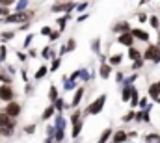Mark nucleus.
Listing matches in <instances>:
<instances>
[{"label": "nucleus", "mask_w": 160, "mask_h": 143, "mask_svg": "<svg viewBox=\"0 0 160 143\" xmlns=\"http://www.w3.org/2000/svg\"><path fill=\"white\" fill-rule=\"evenodd\" d=\"M11 37H15L13 32H4V34H2V39H4V41H8V39H11Z\"/></svg>", "instance_id": "nucleus-31"}, {"label": "nucleus", "mask_w": 160, "mask_h": 143, "mask_svg": "<svg viewBox=\"0 0 160 143\" xmlns=\"http://www.w3.org/2000/svg\"><path fill=\"white\" fill-rule=\"evenodd\" d=\"M157 47H158V48H160V34H158V45H157Z\"/></svg>", "instance_id": "nucleus-43"}, {"label": "nucleus", "mask_w": 160, "mask_h": 143, "mask_svg": "<svg viewBox=\"0 0 160 143\" xmlns=\"http://www.w3.org/2000/svg\"><path fill=\"white\" fill-rule=\"evenodd\" d=\"M78 121H80V111H75V113L71 115V123H73V125H77Z\"/></svg>", "instance_id": "nucleus-27"}, {"label": "nucleus", "mask_w": 160, "mask_h": 143, "mask_svg": "<svg viewBox=\"0 0 160 143\" xmlns=\"http://www.w3.org/2000/svg\"><path fill=\"white\" fill-rule=\"evenodd\" d=\"M41 34H45V36H50L52 32H50V28H48V26H45V28H41Z\"/></svg>", "instance_id": "nucleus-34"}, {"label": "nucleus", "mask_w": 160, "mask_h": 143, "mask_svg": "<svg viewBox=\"0 0 160 143\" xmlns=\"http://www.w3.org/2000/svg\"><path fill=\"white\" fill-rule=\"evenodd\" d=\"M82 97H84V87H78L77 89V93H75V99H73V102H71V106L77 108L80 104V101H82Z\"/></svg>", "instance_id": "nucleus-12"}, {"label": "nucleus", "mask_w": 160, "mask_h": 143, "mask_svg": "<svg viewBox=\"0 0 160 143\" xmlns=\"http://www.w3.org/2000/svg\"><path fill=\"white\" fill-rule=\"evenodd\" d=\"M157 102H160V97H158V99H157Z\"/></svg>", "instance_id": "nucleus-44"}, {"label": "nucleus", "mask_w": 160, "mask_h": 143, "mask_svg": "<svg viewBox=\"0 0 160 143\" xmlns=\"http://www.w3.org/2000/svg\"><path fill=\"white\" fill-rule=\"evenodd\" d=\"M62 65V60L60 58H54V62H52V67H50V71H58V67Z\"/></svg>", "instance_id": "nucleus-25"}, {"label": "nucleus", "mask_w": 160, "mask_h": 143, "mask_svg": "<svg viewBox=\"0 0 160 143\" xmlns=\"http://www.w3.org/2000/svg\"><path fill=\"white\" fill-rule=\"evenodd\" d=\"M149 24H151V26H153V28H155V30H158V28H160L158 17H155V15H153V17H151V19H149Z\"/></svg>", "instance_id": "nucleus-23"}, {"label": "nucleus", "mask_w": 160, "mask_h": 143, "mask_svg": "<svg viewBox=\"0 0 160 143\" xmlns=\"http://www.w3.org/2000/svg\"><path fill=\"white\" fill-rule=\"evenodd\" d=\"M128 58H130L132 62H136V60H142V56H140V50H138V48H134V47H130V48H128Z\"/></svg>", "instance_id": "nucleus-16"}, {"label": "nucleus", "mask_w": 160, "mask_h": 143, "mask_svg": "<svg viewBox=\"0 0 160 143\" xmlns=\"http://www.w3.org/2000/svg\"><path fill=\"white\" fill-rule=\"evenodd\" d=\"M13 97H15V93H13V89L9 87V84H4V86H0V101L11 102V101H13Z\"/></svg>", "instance_id": "nucleus-4"}, {"label": "nucleus", "mask_w": 160, "mask_h": 143, "mask_svg": "<svg viewBox=\"0 0 160 143\" xmlns=\"http://www.w3.org/2000/svg\"><path fill=\"white\" fill-rule=\"evenodd\" d=\"M138 106L145 110V108H147V99H140V104H138Z\"/></svg>", "instance_id": "nucleus-33"}, {"label": "nucleus", "mask_w": 160, "mask_h": 143, "mask_svg": "<svg viewBox=\"0 0 160 143\" xmlns=\"http://www.w3.org/2000/svg\"><path fill=\"white\" fill-rule=\"evenodd\" d=\"M142 65H143V58L142 60H136L134 65H132V69H142Z\"/></svg>", "instance_id": "nucleus-30"}, {"label": "nucleus", "mask_w": 160, "mask_h": 143, "mask_svg": "<svg viewBox=\"0 0 160 143\" xmlns=\"http://www.w3.org/2000/svg\"><path fill=\"white\" fill-rule=\"evenodd\" d=\"M121 60H123L121 54H114V56H110V65H112V67H114V65H119Z\"/></svg>", "instance_id": "nucleus-19"}, {"label": "nucleus", "mask_w": 160, "mask_h": 143, "mask_svg": "<svg viewBox=\"0 0 160 143\" xmlns=\"http://www.w3.org/2000/svg\"><path fill=\"white\" fill-rule=\"evenodd\" d=\"M118 43H121V45H125V47H134V36L130 34V32H127V34H121L119 37H118Z\"/></svg>", "instance_id": "nucleus-6"}, {"label": "nucleus", "mask_w": 160, "mask_h": 143, "mask_svg": "<svg viewBox=\"0 0 160 143\" xmlns=\"http://www.w3.org/2000/svg\"><path fill=\"white\" fill-rule=\"evenodd\" d=\"M147 143H160V134H147L145 136Z\"/></svg>", "instance_id": "nucleus-18"}, {"label": "nucleus", "mask_w": 160, "mask_h": 143, "mask_svg": "<svg viewBox=\"0 0 160 143\" xmlns=\"http://www.w3.org/2000/svg\"><path fill=\"white\" fill-rule=\"evenodd\" d=\"M71 7H75V6L69 4V2H67V4H56V6L52 7V11H69Z\"/></svg>", "instance_id": "nucleus-15"}, {"label": "nucleus", "mask_w": 160, "mask_h": 143, "mask_svg": "<svg viewBox=\"0 0 160 143\" xmlns=\"http://www.w3.org/2000/svg\"><path fill=\"white\" fill-rule=\"evenodd\" d=\"M4 111H6V113H8L9 117H13V119H15V117H19V113H21V104H19V102H13V101H11V102H9V104L6 106V110H4Z\"/></svg>", "instance_id": "nucleus-5"}, {"label": "nucleus", "mask_w": 160, "mask_h": 143, "mask_svg": "<svg viewBox=\"0 0 160 143\" xmlns=\"http://www.w3.org/2000/svg\"><path fill=\"white\" fill-rule=\"evenodd\" d=\"M149 97H151V99H153V101L157 102V99L160 97V80L149 86Z\"/></svg>", "instance_id": "nucleus-8"}, {"label": "nucleus", "mask_w": 160, "mask_h": 143, "mask_svg": "<svg viewBox=\"0 0 160 143\" xmlns=\"http://www.w3.org/2000/svg\"><path fill=\"white\" fill-rule=\"evenodd\" d=\"M130 97H132V86H125V89L121 93V101L123 102H130Z\"/></svg>", "instance_id": "nucleus-11"}, {"label": "nucleus", "mask_w": 160, "mask_h": 143, "mask_svg": "<svg viewBox=\"0 0 160 143\" xmlns=\"http://www.w3.org/2000/svg\"><path fill=\"white\" fill-rule=\"evenodd\" d=\"M86 7H88V4H80V6H78V7H77V9H78V11H84Z\"/></svg>", "instance_id": "nucleus-40"}, {"label": "nucleus", "mask_w": 160, "mask_h": 143, "mask_svg": "<svg viewBox=\"0 0 160 143\" xmlns=\"http://www.w3.org/2000/svg\"><path fill=\"white\" fill-rule=\"evenodd\" d=\"M13 0H0V6H11Z\"/></svg>", "instance_id": "nucleus-36"}, {"label": "nucleus", "mask_w": 160, "mask_h": 143, "mask_svg": "<svg viewBox=\"0 0 160 143\" xmlns=\"http://www.w3.org/2000/svg\"><path fill=\"white\" fill-rule=\"evenodd\" d=\"M104 104H106V95H101V97H97V99L88 106L86 113H89V115H97V113H101V111H102Z\"/></svg>", "instance_id": "nucleus-3"}, {"label": "nucleus", "mask_w": 160, "mask_h": 143, "mask_svg": "<svg viewBox=\"0 0 160 143\" xmlns=\"http://www.w3.org/2000/svg\"><path fill=\"white\" fill-rule=\"evenodd\" d=\"M24 6H26V0H22V2H19V9H22Z\"/></svg>", "instance_id": "nucleus-41"}, {"label": "nucleus", "mask_w": 160, "mask_h": 143, "mask_svg": "<svg viewBox=\"0 0 160 143\" xmlns=\"http://www.w3.org/2000/svg\"><path fill=\"white\" fill-rule=\"evenodd\" d=\"M75 47H77V43H75V39H69V43L65 45V48H67V52H69V50H75Z\"/></svg>", "instance_id": "nucleus-28"}, {"label": "nucleus", "mask_w": 160, "mask_h": 143, "mask_svg": "<svg viewBox=\"0 0 160 143\" xmlns=\"http://www.w3.org/2000/svg\"><path fill=\"white\" fill-rule=\"evenodd\" d=\"M15 132V119L6 111H0V136H11Z\"/></svg>", "instance_id": "nucleus-1"}, {"label": "nucleus", "mask_w": 160, "mask_h": 143, "mask_svg": "<svg viewBox=\"0 0 160 143\" xmlns=\"http://www.w3.org/2000/svg\"><path fill=\"white\" fill-rule=\"evenodd\" d=\"M24 132H26V134H34V132H36V126H34V125H30V126H26V128H24Z\"/></svg>", "instance_id": "nucleus-32"}, {"label": "nucleus", "mask_w": 160, "mask_h": 143, "mask_svg": "<svg viewBox=\"0 0 160 143\" xmlns=\"http://www.w3.org/2000/svg\"><path fill=\"white\" fill-rule=\"evenodd\" d=\"M130 34L134 36V39H140V41H143V43L149 41V34H147L145 30H142V28H132Z\"/></svg>", "instance_id": "nucleus-7"}, {"label": "nucleus", "mask_w": 160, "mask_h": 143, "mask_svg": "<svg viewBox=\"0 0 160 143\" xmlns=\"http://www.w3.org/2000/svg\"><path fill=\"white\" fill-rule=\"evenodd\" d=\"M41 54H43V58H54V54H52V50H50L48 47H47V48H45Z\"/></svg>", "instance_id": "nucleus-29"}, {"label": "nucleus", "mask_w": 160, "mask_h": 143, "mask_svg": "<svg viewBox=\"0 0 160 143\" xmlns=\"http://www.w3.org/2000/svg\"><path fill=\"white\" fill-rule=\"evenodd\" d=\"M110 72H112V65H110V63H102V65H101L99 74H101L102 78H108V76H110Z\"/></svg>", "instance_id": "nucleus-14"}, {"label": "nucleus", "mask_w": 160, "mask_h": 143, "mask_svg": "<svg viewBox=\"0 0 160 143\" xmlns=\"http://www.w3.org/2000/svg\"><path fill=\"white\" fill-rule=\"evenodd\" d=\"M32 37H34V36H30V34H28V37L24 39V47H28V45L32 43Z\"/></svg>", "instance_id": "nucleus-37"}, {"label": "nucleus", "mask_w": 160, "mask_h": 143, "mask_svg": "<svg viewBox=\"0 0 160 143\" xmlns=\"http://www.w3.org/2000/svg\"><path fill=\"white\" fill-rule=\"evenodd\" d=\"M112 136H114V130H112V128H106V130L101 134V138H99L97 143H108V140H110Z\"/></svg>", "instance_id": "nucleus-13"}, {"label": "nucleus", "mask_w": 160, "mask_h": 143, "mask_svg": "<svg viewBox=\"0 0 160 143\" xmlns=\"http://www.w3.org/2000/svg\"><path fill=\"white\" fill-rule=\"evenodd\" d=\"M30 17H32V13H30V11H17V13H11V15H8L4 22H9V24H17V22H28V21H30Z\"/></svg>", "instance_id": "nucleus-2"}, {"label": "nucleus", "mask_w": 160, "mask_h": 143, "mask_svg": "<svg viewBox=\"0 0 160 143\" xmlns=\"http://www.w3.org/2000/svg\"><path fill=\"white\" fill-rule=\"evenodd\" d=\"M48 71H50V69H48L47 65H43L41 69H38V72H36V80H41V78H43V76H45Z\"/></svg>", "instance_id": "nucleus-20"}, {"label": "nucleus", "mask_w": 160, "mask_h": 143, "mask_svg": "<svg viewBox=\"0 0 160 143\" xmlns=\"http://www.w3.org/2000/svg\"><path fill=\"white\" fill-rule=\"evenodd\" d=\"M58 37H60V32H52V34H50V41H56Z\"/></svg>", "instance_id": "nucleus-35"}, {"label": "nucleus", "mask_w": 160, "mask_h": 143, "mask_svg": "<svg viewBox=\"0 0 160 143\" xmlns=\"http://www.w3.org/2000/svg\"><path fill=\"white\" fill-rule=\"evenodd\" d=\"M80 130H82V121H78L77 125H73V138H78Z\"/></svg>", "instance_id": "nucleus-22"}, {"label": "nucleus", "mask_w": 160, "mask_h": 143, "mask_svg": "<svg viewBox=\"0 0 160 143\" xmlns=\"http://www.w3.org/2000/svg\"><path fill=\"white\" fill-rule=\"evenodd\" d=\"M58 22H60V30H63V28H65V22H67V21H65V19H60Z\"/></svg>", "instance_id": "nucleus-38"}, {"label": "nucleus", "mask_w": 160, "mask_h": 143, "mask_svg": "<svg viewBox=\"0 0 160 143\" xmlns=\"http://www.w3.org/2000/svg\"><path fill=\"white\" fill-rule=\"evenodd\" d=\"M54 111H56V108H54V106H48L45 111H43V119H48V117H52V115H54Z\"/></svg>", "instance_id": "nucleus-21"}, {"label": "nucleus", "mask_w": 160, "mask_h": 143, "mask_svg": "<svg viewBox=\"0 0 160 143\" xmlns=\"http://www.w3.org/2000/svg\"><path fill=\"white\" fill-rule=\"evenodd\" d=\"M52 141H54V140H52V138H48V140H47L45 143H52Z\"/></svg>", "instance_id": "nucleus-42"}, {"label": "nucleus", "mask_w": 160, "mask_h": 143, "mask_svg": "<svg viewBox=\"0 0 160 143\" xmlns=\"http://www.w3.org/2000/svg\"><path fill=\"white\" fill-rule=\"evenodd\" d=\"M0 15H8V7H2L0 6Z\"/></svg>", "instance_id": "nucleus-39"}, {"label": "nucleus", "mask_w": 160, "mask_h": 143, "mask_svg": "<svg viewBox=\"0 0 160 143\" xmlns=\"http://www.w3.org/2000/svg\"><path fill=\"white\" fill-rule=\"evenodd\" d=\"M63 140V128H56V134H54V141H62Z\"/></svg>", "instance_id": "nucleus-24"}, {"label": "nucleus", "mask_w": 160, "mask_h": 143, "mask_svg": "<svg viewBox=\"0 0 160 143\" xmlns=\"http://www.w3.org/2000/svg\"><path fill=\"white\" fill-rule=\"evenodd\" d=\"M114 32H118V34H127V32H130V24L128 22H118L116 26H114Z\"/></svg>", "instance_id": "nucleus-10"}, {"label": "nucleus", "mask_w": 160, "mask_h": 143, "mask_svg": "<svg viewBox=\"0 0 160 143\" xmlns=\"http://www.w3.org/2000/svg\"><path fill=\"white\" fill-rule=\"evenodd\" d=\"M48 99L50 102H56L60 97H58V91H56V86H50V91H48Z\"/></svg>", "instance_id": "nucleus-17"}, {"label": "nucleus", "mask_w": 160, "mask_h": 143, "mask_svg": "<svg viewBox=\"0 0 160 143\" xmlns=\"http://www.w3.org/2000/svg\"><path fill=\"white\" fill-rule=\"evenodd\" d=\"M128 140V134L125 132V130H118V132H114V136H112V143H125Z\"/></svg>", "instance_id": "nucleus-9"}, {"label": "nucleus", "mask_w": 160, "mask_h": 143, "mask_svg": "<svg viewBox=\"0 0 160 143\" xmlns=\"http://www.w3.org/2000/svg\"><path fill=\"white\" fill-rule=\"evenodd\" d=\"M134 117H136V111H132V110H130V111H128V113L123 117V121H125V123H128V121H132Z\"/></svg>", "instance_id": "nucleus-26"}]
</instances>
